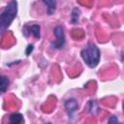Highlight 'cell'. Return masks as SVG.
I'll return each instance as SVG.
<instances>
[{
	"label": "cell",
	"mask_w": 124,
	"mask_h": 124,
	"mask_svg": "<svg viewBox=\"0 0 124 124\" xmlns=\"http://www.w3.org/2000/svg\"><path fill=\"white\" fill-rule=\"evenodd\" d=\"M17 14V2L11 1L0 15V31L1 35L4 34L6 29L13 22Z\"/></svg>",
	"instance_id": "obj_1"
},
{
	"label": "cell",
	"mask_w": 124,
	"mask_h": 124,
	"mask_svg": "<svg viewBox=\"0 0 124 124\" xmlns=\"http://www.w3.org/2000/svg\"><path fill=\"white\" fill-rule=\"evenodd\" d=\"M80 55L86 65L90 68H95L100 62V49L94 44H88L84 46L80 51Z\"/></svg>",
	"instance_id": "obj_2"
},
{
	"label": "cell",
	"mask_w": 124,
	"mask_h": 124,
	"mask_svg": "<svg viewBox=\"0 0 124 124\" xmlns=\"http://www.w3.org/2000/svg\"><path fill=\"white\" fill-rule=\"evenodd\" d=\"M53 33H54V36H55L56 39L54 40V42L50 43L51 48H53V49H61V48H63L64 46H65V34H64L62 26H60V25L56 26L53 29Z\"/></svg>",
	"instance_id": "obj_3"
},
{
	"label": "cell",
	"mask_w": 124,
	"mask_h": 124,
	"mask_svg": "<svg viewBox=\"0 0 124 124\" xmlns=\"http://www.w3.org/2000/svg\"><path fill=\"white\" fill-rule=\"evenodd\" d=\"M40 25L38 24H32V25H25L23 27V34L24 36H29L30 34L33 35L36 39H40Z\"/></svg>",
	"instance_id": "obj_4"
},
{
	"label": "cell",
	"mask_w": 124,
	"mask_h": 124,
	"mask_svg": "<svg viewBox=\"0 0 124 124\" xmlns=\"http://www.w3.org/2000/svg\"><path fill=\"white\" fill-rule=\"evenodd\" d=\"M64 107H65V109H66V111H67V113H68L69 116H73V114L78 108V102L74 98H71V99L66 100L65 103H64Z\"/></svg>",
	"instance_id": "obj_5"
},
{
	"label": "cell",
	"mask_w": 124,
	"mask_h": 124,
	"mask_svg": "<svg viewBox=\"0 0 124 124\" xmlns=\"http://www.w3.org/2000/svg\"><path fill=\"white\" fill-rule=\"evenodd\" d=\"M23 115L19 112H14L9 115V122L7 124H22Z\"/></svg>",
	"instance_id": "obj_6"
},
{
	"label": "cell",
	"mask_w": 124,
	"mask_h": 124,
	"mask_svg": "<svg viewBox=\"0 0 124 124\" xmlns=\"http://www.w3.org/2000/svg\"><path fill=\"white\" fill-rule=\"evenodd\" d=\"M43 3L46 6V13L48 15H52L55 12V7H56V2L53 0H44Z\"/></svg>",
	"instance_id": "obj_7"
},
{
	"label": "cell",
	"mask_w": 124,
	"mask_h": 124,
	"mask_svg": "<svg viewBox=\"0 0 124 124\" xmlns=\"http://www.w3.org/2000/svg\"><path fill=\"white\" fill-rule=\"evenodd\" d=\"M79 15H80V11L78 8H74L73 12H72V16H71V22L73 24L78 23V18H79Z\"/></svg>",
	"instance_id": "obj_8"
},
{
	"label": "cell",
	"mask_w": 124,
	"mask_h": 124,
	"mask_svg": "<svg viewBox=\"0 0 124 124\" xmlns=\"http://www.w3.org/2000/svg\"><path fill=\"white\" fill-rule=\"evenodd\" d=\"M9 83H10V80H9L8 77H6V76H2V77H1V85H0L1 93H5L6 89H7L8 86H9Z\"/></svg>",
	"instance_id": "obj_9"
},
{
	"label": "cell",
	"mask_w": 124,
	"mask_h": 124,
	"mask_svg": "<svg viewBox=\"0 0 124 124\" xmlns=\"http://www.w3.org/2000/svg\"><path fill=\"white\" fill-rule=\"evenodd\" d=\"M88 108H89V111L91 113H95V111L97 109V104H96V102L93 101V100L89 101V103H88Z\"/></svg>",
	"instance_id": "obj_10"
},
{
	"label": "cell",
	"mask_w": 124,
	"mask_h": 124,
	"mask_svg": "<svg viewBox=\"0 0 124 124\" xmlns=\"http://www.w3.org/2000/svg\"><path fill=\"white\" fill-rule=\"evenodd\" d=\"M108 124H122V123H121V122L118 120L117 116H115V115H112V116H110V117L108 118Z\"/></svg>",
	"instance_id": "obj_11"
},
{
	"label": "cell",
	"mask_w": 124,
	"mask_h": 124,
	"mask_svg": "<svg viewBox=\"0 0 124 124\" xmlns=\"http://www.w3.org/2000/svg\"><path fill=\"white\" fill-rule=\"evenodd\" d=\"M33 49H34V46L33 45H28L27 46V48H26V50H25V53H26V55L28 56V55H30L31 54V52L33 51Z\"/></svg>",
	"instance_id": "obj_12"
},
{
	"label": "cell",
	"mask_w": 124,
	"mask_h": 124,
	"mask_svg": "<svg viewBox=\"0 0 124 124\" xmlns=\"http://www.w3.org/2000/svg\"><path fill=\"white\" fill-rule=\"evenodd\" d=\"M122 60H123V61H124V53H123V54H122Z\"/></svg>",
	"instance_id": "obj_13"
},
{
	"label": "cell",
	"mask_w": 124,
	"mask_h": 124,
	"mask_svg": "<svg viewBox=\"0 0 124 124\" xmlns=\"http://www.w3.org/2000/svg\"><path fill=\"white\" fill-rule=\"evenodd\" d=\"M45 124H51V123H49V122H46V123H45Z\"/></svg>",
	"instance_id": "obj_14"
}]
</instances>
